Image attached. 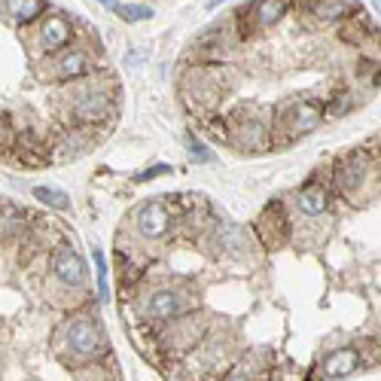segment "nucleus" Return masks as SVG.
<instances>
[{"instance_id": "nucleus-1", "label": "nucleus", "mask_w": 381, "mask_h": 381, "mask_svg": "<svg viewBox=\"0 0 381 381\" xmlns=\"http://www.w3.org/2000/svg\"><path fill=\"white\" fill-rule=\"evenodd\" d=\"M64 348L77 357H98L101 351L107 348V336L101 332L95 318L80 314V318H73L68 327H64Z\"/></svg>"}, {"instance_id": "nucleus-2", "label": "nucleus", "mask_w": 381, "mask_h": 381, "mask_svg": "<svg viewBox=\"0 0 381 381\" xmlns=\"http://www.w3.org/2000/svg\"><path fill=\"white\" fill-rule=\"evenodd\" d=\"M183 296L177 290H168V287H162V290H153L146 293L141 302H137V311H141L144 320H171L177 318L183 311Z\"/></svg>"}, {"instance_id": "nucleus-3", "label": "nucleus", "mask_w": 381, "mask_h": 381, "mask_svg": "<svg viewBox=\"0 0 381 381\" xmlns=\"http://www.w3.org/2000/svg\"><path fill=\"white\" fill-rule=\"evenodd\" d=\"M369 177H373V162H369L366 153H351L336 171V180L345 195H357L360 187H366Z\"/></svg>"}, {"instance_id": "nucleus-4", "label": "nucleus", "mask_w": 381, "mask_h": 381, "mask_svg": "<svg viewBox=\"0 0 381 381\" xmlns=\"http://www.w3.org/2000/svg\"><path fill=\"white\" fill-rule=\"evenodd\" d=\"M135 226L144 238H162L171 229V213L162 204V199H150L146 204H141L137 217H135Z\"/></svg>"}, {"instance_id": "nucleus-5", "label": "nucleus", "mask_w": 381, "mask_h": 381, "mask_svg": "<svg viewBox=\"0 0 381 381\" xmlns=\"http://www.w3.org/2000/svg\"><path fill=\"white\" fill-rule=\"evenodd\" d=\"M110 110V95L104 89H82L70 104V113L77 123H101Z\"/></svg>"}, {"instance_id": "nucleus-6", "label": "nucleus", "mask_w": 381, "mask_h": 381, "mask_svg": "<svg viewBox=\"0 0 381 381\" xmlns=\"http://www.w3.org/2000/svg\"><path fill=\"white\" fill-rule=\"evenodd\" d=\"M323 116V110L311 101H296L281 113V128H287L290 135H305V132H314Z\"/></svg>"}, {"instance_id": "nucleus-7", "label": "nucleus", "mask_w": 381, "mask_h": 381, "mask_svg": "<svg viewBox=\"0 0 381 381\" xmlns=\"http://www.w3.org/2000/svg\"><path fill=\"white\" fill-rule=\"evenodd\" d=\"M52 275L58 277L64 287H82L86 284V263L80 254H73L70 247H58L52 254Z\"/></svg>"}, {"instance_id": "nucleus-8", "label": "nucleus", "mask_w": 381, "mask_h": 381, "mask_svg": "<svg viewBox=\"0 0 381 381\" xmlns=\"http://www.w3.org/2000/svg\"><path fill=\"white\" fill-rule=\"evenodd\" d=\"M70 34L73 31H70L68 18H64V15H49L40 25V31H37V40H40V49L55 52V49H61V46H68Z\"/></svg>"}, {"instance_id": "nucleus-9", "label": "nucleus", "mask_w": 381, "mask_h": 381, "mask_svg": "<svg viewBox=\"0 0 381 381\" xmlns=\"http://www.w3.org/2000/svg\"><path fill=\"white\" fill-rule=\"evenodd\" d=\"M89 70V55L82 49H68L64 55H58V61L52 64V77L55 80H77Z\"/></svg>"}, {"instance_id": "nucleus-10", "label": "nucleus", "mask_w": 381, "mask_h": 381, "mask_svg": "<svg viewBox=\"0 0 381 381\" xmlns=\"http://www.w3.org/2000/svg\"><path fill=\"white\" fill-rule=\"evenodd\" d=\"M360 354L354 348H345V351H332V354L323 360V375L327 378H339V375H348L351 369L357 366Z\"/></svg>"}, {"instance_id": "nucleus-11", "label": "nucleus", "mask_w": 381, "mask_h": 381, "mask_svg": "<svg viewBox=\"0 0 381 381\" xmlns=\"http://www.w3.org/2000/svg\"><path fill=\"white\" fill-rule=\"evenodd\" d=\"M296 204H299V211L305 213V217H318V213H323L330 208V195L323 187H305L299 192V199H296Z\"/></svg>"}, {"instance_id": "nucleus-12", "label": "nucleus", "mask_w": 381, "mask_h": 381, "mask_svg": "<svg viewBox=\"0 0 381 381\" xmlns=\"http://www.w3.org/2000/svg\"><path fill=\"white\" fill-rule=\"evenodd\" d=\"M104 6L113 9L123 22H146V18H153V6L146 4H116V0H107Z\"/></svg>"}, {"instance_id": "nucleus-13", "label": "nucleus", "mask_w": 381, "mask_h": 381, "mask_svg": "<svg viewBox=\"0 0 381 381\" xmlns=\"http://www.w3.org/2000/svg\"><path fill=\"white\" fill-rule=\"evenodd\" d=\"M4 6H6V13L13 15L18 25H27L31 18H37L40 13H46V6H49V4H43V0H31V4H27V0H22V4H18V0H13V4H4Z\"/></svg>"}, {"instance_id": "nucleus-14", "label": "nucleus", "mask_w": 381, "mask_h": 381, "mask_svg": "<svg viewBox=\"0 0 381 381\" xmlns=\"http://www.w3.org/2000/svg\"><path fill=\"white\" fill-rule=\"evenodd\" d=\"M287 13V4H254L250 15H254V27H268Z\"/></svg>"}, {"instance_id": "nucleus-15", "label": "nucleus", "mask_w": 381, "mask_h": 381, "mask_svg": "<svg viewBox=\"0 0 381 381\" xmlns=\"http://www.w3.org/2000/svg\"><path fill=\"white\" fill-rule=\"evenodd\" d=\"M311 9L323 18V22H336V18H345V15L354 13V4H342V0H330V4H311Z\"/></svg>"}, {"instance_id": "nucleus-16", "label": "nucleus", "mask_w": 381, "mask_h": 381, "mask_svg": "<svg viewBox=\"0 0 381 381\" xmlns=\"http://www.w3.org/2000/svg\"><path fill=\"white\" fill-rule=\"evenodd\" d=\"M34 199L43 201V204H49V208H58V211H68V208H70L68 192L52 189V187H37V189H34Z\"/></svg>"}, {"instance_id": "nucleus-17", "label": "nucleus", "mask_w": 381, "mask_h": 381, "mask_svg": "<svg viewBox=\"0 0 381 381\" xmlns=\"http://www.w3.org/2000/svg\"><path fill=\"white\" fill-rule=\"evenodd\" d=\"M92 259H95V268H98V296H101V302H107L110 299V287H107V266H104L101 250H92Z\"/></svg>"}, {"instance_id": "nucleus-18", "label": "nucleus", "mask_w": 381, "mask_h": 381, "mask_svg": "<svg viewBox=\"0 0 381 381\" xmlns=\"http://www.w3.org/2000/svg\"><path fill=\"white\" fill-rule=\"evenodd\" d=\"M187 144H189V150H192V159H201V162H211V153L204 150V146L195 141V137H187Z\"/></svg>"}, {"instance_id": "nucleus-19", "label": "nucleus", "mask_w": 381, "mask_h": 381, "mask_svg": "<svg viewBox=\"0 0 381 381\" xmlns=\"http://www.w3.org/2000/svg\"><path fill=\"white\" fill-rule=\"evenodd\" d=\"M156 174H171V165H156V168L137 174V180H150V177H156Z\"/></svg>"}]
</instances>
